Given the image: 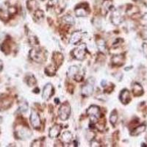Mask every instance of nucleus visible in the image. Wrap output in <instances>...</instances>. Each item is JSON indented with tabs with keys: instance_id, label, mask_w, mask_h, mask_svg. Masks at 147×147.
<instances>
[{
	"instance_id": "1",
	"label": "nucleus",
	"mask_w": 147,
	"mask_h": 147,
	"mask_svg": "<svg viewBox=\"0 0 147 147\" xmlns=\"http://www.w3.org/2000/svg\"><path fill=\"white\" fill-rule=\"evenodd\" d=\"M30 57L37 63H42L47 58V55L44 50L39 49H32L30 52Z\"/></svg>"
},
{
	"instance_id": "2",
	"label": "nucleus",
	"mask_w": 147,
	"mask_h": 147,
	"mask_svg": "<svg viewBox=\"0 0 147 147\" xmlns=\"http://www.w3.org/2000/svg\"><path fill=\"white\" fill-rule=\"evenodd\" d=\"M73 56L74 58L79 60H82L85 59L86 55V45L85 44H82L74 49L72 52Z\"/></svg>"
},
{
	"instance_id": "3",
	"label": "nucleus",
	"mask_w": 147,
	"mask_h": 147,
	"mask_svg": "<svg viewBox=\"0 0 147 147\" xmlns=\"http://www.w3.org/2000/svg\"><path fill=\"white\" fill-rule=\"evenodd\" d=\"M71 114V107L69 103L63 104L58 110L59 117L61 120L66 121L69 119Z\"/></svg>"
},
{
	"instance_id": "4",
	"label": "nucleus",
	"mask_w": 147,
	"mask_h": 147,
	"mask_svg": "<svg viewBox=\"0 0 147 147\" xmlns=\"http://www.w3.org/2000/svg\"><path fill=\"white\" fill-rule=\"evenodd\" d=\"M16 136L18 139L27 140L32 136V132L30 129L26 127H22L18 128L16 132Z\"/></svg>"
},
{
	"instance_id": "5",
	"label": "nucleus",
	"mask_w": 147,
	"mask_h": 147,
	"mask_svg": "<svg viewBox=\"0 0 147 147\" xmlns=\"http://www.w3.org/2000/svg\"><path fill=\"white\" fill-rule=\"evenodd\" d=\"M74 12L77 16L85 17L87 16L89 13V7L88 4L82 3L77 5L74 9Z\"/></svg>"
},
{
	"instance_id": "6",
	"label": "nucleus",
	"mask_w": 147,
	"mask_h": 147,
	"mask_svg": "<svg viewBox=\"0 0 147 147\" xmlns=\"http://www.w3.org/2000/svg\"><path fill=\"white\" fill-rule=\"evenodd\" d=\"M92 80L91 78L88 80L87 82L82 87V90H81L82 92L81 93H82V95L83 96H90L93 94V92H94V80L92 82Z\"/></svg>"
},
{
	"instance_id": "7",
	"label": "nucleus",
	"mask_w": 147,
	"mask_h": 147,
	"mask_svg": "<svg viewBox=\"0 0 147 147\" xmlns=\"http://www.w3.org/2000/svg\"><path fill=\"white\" fill-rule=\"evenodd\" d=\"M54 88L53 85L51 83H48L45 85L43 90V94H42V97L45 100H49L50 99V97L54 94Z\"/></svg>"
},
{
	"instance_id": "8",
	"label": "nucleus",
	"mask_w": 147,
	"mask_h": 147,
	"mask_svg": "<svg viewBox=\"0 0 147 147\" xmlns=\"http://www.w3.org/2000/svg\"><path fill=\"white\" fill-rule=\"evenodd\" d=\"M30 123L35 129H38L40 127V119L38 114L35 110H32L30 115Z\"/></svg>"
},
{
	"instance_id": "9",
	"label": "nucleus",
	"mask_w": 147,
	"mask_h": 147,
	"mask_svg": "<svg viewBox=\"0 0 147 147\" xmlns=\"http://www.w3.org/2000/svg\"><path fill=\"white\" fill-rule=\"evenodd\" d=\"M110 21L114 25H119L123 22V18L119 10H116L113 12L112 15L110 16Z\"/></svg>"
},
{
	"instance_id": "10",
	"label": "nucleus",
	"mask_w": 147,
	"mask_h": 147,
	"mask_svg": "<svg viewBox=\"0 0 147 147\" xmlns=\"http://www.w3.org/2000/svg\"><path fill=\"white\" fill-rule=\"evenodd\" d=\"M86 113L90 117H96L98 119L99 117V114H100V109L96 105H91L89 107Z\"/></svg>"
},
{
	"instance_id": "11",
	"label": "nucleus",
	"mask_w": 147,
	"mask_h": 147,
	"mask_svg": "<svg viewBox=\"0 0 147 147\" xmlns=\"http://www.w3.org/2000/svg\"><path fill=\"white\" fill-rule=\"evenodd\" d=\"M62 129V127H60V125L57 124V125H55L50 128L49 129V136L50 138H56L59 136L60 133V131Z\"/></svg>"
},
{
	"instance_id": "12",
	"label": "nucleus",
	"mask_w": 147,
	"mask_h": 147,
	"mask_svg": "<svg viewBox=\"0 0 147 147\" xmlns=\"http://www.w3.org/2000/svg\"><path fill=\"white\" fill-rule=\"evenodd\" d=\"M120 100L124 105H127V104H128L129 102H130V94H129V91L128 90L124 89V90H123L121 92Z\"/></svg>"
},
{
	"instance_id": "13",
	"label": "nucleus",
	"mask_w": 147,
	"mask_h": 147,
	"mask_svg": "<svg viewBox=\"0 0 147 147\" xmlns=\"http://www.w3.org/2000/svg\"><path fill=\"white\" fill-rule=\"evenodd\" d=\"M132 93L135 96H140L144 94L143 87L138 82H135L132 85Z\"/></svg>"
},
{
	"instance_id": "14",
	"label": "nucleus",
	"mask_w": 147,
	"mask_h": 147,
	"mask_svg": "<svg viewBox=\"0 0 147 147\" xmlns=\"http://www.w3.org/2000/svg\"><path fill=\"white\" fill-rule=\"evenodd\" d=\"M82 38V33L80 31H77V32H74L71 35L70 38V44H78L79 42L80 41L81 39Z\"/></svg>"
},
{
	"instance_id": "15",
	"label": "nucleus",
	"mask_w": 147,
	"mask_h": 147,
	"mask_svg": "<svg viewBox=\"0 0 147 147\" xmlns=\"http://www.w3.org/2000/svg\"><path fill=\"white\" fill-rule=\"evenodd\" d=\"M111 62L114 65H118V66L121 65L124 63V57L121 55H114L112 57Z\"/></svg>"
},
{
	"instance_id": "16",
	"label": "nucleus",
	"mask_w": 147,
	"mask_h": 147,
	"mask_svg": "<svg viewBox=\"0 0 147 147\" xmlns=\"http://www.w3.org/2000/svg\"><path fill=\"white\" fill-rule=\"evenodd\" d=\"M52 60H53L56 67L60 66L62 64L63 60V56L62 55V54L59 53V52H55L53 55Z\"/></svg>"
},
{
	"instance_id": "17",
	"label": "nucleus",
	"mask_w": 147,
	"mask_h": 147,
	"mask_svg": "<svg viewBox=\"0 0 147 147\" xmlns=\"http://www.w3.org/2000/svg\"><path fill=\"white\" fill-rule=\"evenodd\" d=\"M72 134L69 131H65L61 135V140L64 144H69L72 140Z\"/></svg>"
},
{
	"instance_id": "18",
	"label": "nucleus",
	"mask_w": 147,
	"mask_h": 147,
	"mask_svg": "<svg viewBox=\"0 0 147 147\" xmlns=\"http://www.w3.org/2000/svg\"><path fill=\"white\" fill-rule=\"evenodd\" d=\"M79 71H80V69H79V68L77 65H72V66H71L69 68V70H68L67 75H68L69 77H70V78H71V77L74 78V77L78 74Z\"/></svg>"
},
{
	"instance_id": "19",
	"label": "nucleus",
	"mask_w": 147,
	"mask_h": 147,
	"mask_svg": "<svg viewBox=\"0 0 147 147\" xmlns=\"http://www.w3.org/2000/svg\"><path fill=\"white\" fill-rule=\"evenodd\" d=\"M44 18V13L41 10H35L34 13V19L36 22H42Z\"/></svg>"
},
{
	"instance_id": "20",
	"label": "nucleus",
	"mask_w": 147,
	"mask_h": 147,
	"mask_svg": "<svg viewBox=\"0 0 147 147\" xmlns=\"http://www.w3.org/2000/svg\"><path fill=\"white\" fill-rule=\"evenodd\" d=\"M145 130H146V125L142 124V125L138 126V127H136V128L134 129L132 131V133H131V135L133 136H138V135L141 134L142 132H144Z\"/></svg>"
},
{
	"instance_id": "21",
	"label": "nucleus",
	"mask_w": 147,
	"mask_h": 147,
	"mask_svg": "<svg viewBox=\"0 0 147 147\" xmlns=\"http://www.w3.org/2000/svg\"><path fill=\"white\" fill-rule=\"evenodd\" d=\"M112 6V0H103V2H102V9H103V10H105V13H107V12L110 10Z\"/></svg>"
},
{
	"instance_id": "22",
	"label": "nucleus",
	"mask_w": 147,
	"mask_h": 147,
	"mask_svg": "<svg viewBox=\"0 0 147 147\" xmlns=\"http://www.w3.org/2000/svg\"><path fill=\"white\" fill-rule=\"evenodd\" d=\"M97 47L99 48V51L102 52H105L106 50V43L105 40L102 38H99L96 40Z\"/></svg>"
},
{
	"instance_id": "23",
	"label": "nucleus",
	"mask_w": 147,
	"mask_h": 147,
	"mask_svg": "<svg viewBox=\"0 0 147 147\" xmlns=\"http://www.w3.org/2000/svg\"><path fill=\"white\" fill-rule=\"evenodd\" d=\"M62 20L63 21V22H65V24H69V25H74L75 24V20L73 16L70 15H65L63 17Z\"/></svg>"
},
{
	"instance_id": "24",
	"label": "nucleus",
	"mask_w": 147,
	"mask_h": 147,
	"mask_svg": "<svg viewBox=\"0 0 147 147\" xmlns=\"http://www.w3.org/2000/svg\"><path fill=\"white\" fill-rule=\"evenodd\" d=\"M27 7L29 10H34L38 8V3L36 0H27Z\"/></svg>"
},
{
	"instance_id": "25",
	"label": "nucleus",
	"mask_w": 147,
	"mask_h": 147,
	"mask_svg": "<svg viewBox=\"0 0 147 147\" xmlns=\"http://www.w3.org/2000/svg\"><path fill=\"white\" fill-rule=\"evenodd\" d=\"M56 66H53L52 65H49L46 68L45 73L47 74L48 76H54L56 72Z\"/></svg>"
},
{
	"instance_id": "26",
	"label": "nucleus",
	"mask_w": 147,
	"mask_h": 147,
	"mask_svg": "<svg viewBox=\"0 0 147 147\" xmlns=\"http://www.w3.org/2000/svg\"><path fill=\"white\" fill-rule=\"evenodd\" d=\"M118 120V114L117 112L115 111V110H113L111 114H110V121L112 125H115V123L117 122Z\"/></svg>"
},
{
	"instance_id": "27",
	"label": "nucleus",
	"mask_w": 147,
	"mask_h": 147,
	"mask_svg": "<svg viewBox=\"0 0 147 147\" xmlns=\"http://www.w3.org/2000/svg\"><path fill=\"white\" fill-rule=\"evenodd\" d=\"M37 81L35 77L32 74H29L27 77V83L29 86H33L36 84Z\"/></svg>"
},
{
	"instance_id": "28",
	"label": "nucleus",
	"mask_w": 147,
	"mask_h": 147,
	"mask_svg": "<svg viewBox=\"0 0 147 147\" xmlns=\"http://www.w3.org/2000/svg\"><path fill=\"white\" fill-rule=\"evenodd\" d=\"M29 43H30V45L36 46L39 44V41L38 40L36 37L35 36H31L29 38Z\"/></svg>"
},
{
	"instance_id": "29",
	"label": "nucleus",
	"mask_w": 147,
	"mask_h": 147,
	"mask_svg": "<svg viewBox=\"0 0 147 147\" xmlns=\"http://www.w3.org/2000/svg\"><path fill=\"white\" fill-rule=\"evenodd\" d=\"M7 13L10 14V15H13L17 12L16 7H14V6H10V7L7 8Z\"/></svg>"
},
{
	"instance_id": "30",
	"label": "nucleus",
	"mask_w": 147,
	"mask_h": 147,
	"mask_svg": "<svg viewBox=\"0 0 147 147\" xmlns=\"http://www.w3.org/2000/svg\"><path fill=\"white\" fill-rule=\"evenodd\" d=\"M140 37L142 38L144 40H147V29L143 30L140 32Z\"/></svg>"
},
{
	"instance_id": "31",
	"label": "nucleus",
	"mask_w": 147,
	"mask_h": 147,
	"mask_svg": "<svg viewBox=\"0 0 147 147\" xmlns=\"http://www.w3.org/2000/svg\"><path fill=\"white\" fill-rule=\"evenodd\" d=\"M59 0H49V1L48 5L50 6V7H54V6H56L58 4Z\"/></svg>"
},
{
	"instance_id": "32",
	"label": "nucleus",
	"mask_w": 147,
	"mask_h": 147,
	"mask_svg": "<svg viewBox=\"0 0 147 147\" xmlns=\"http://www.w3.org/2000/svg\"><path fill=\"white\" fill-rule=\"evenodd\" d=\"M41 142H40V140H35L34 142H32V146H41Z\"/></svg>"
},
{
	"instance_id": "33",
	"label": "nucleus",
	"mask_w": 147,
	"mask_h": 147,
	"mask_svg": "<svg viewBox=\"0 0 147 147\" xmlns=\"http://www.w3.org/2000/svg\"><path fill=\"white\" fill-rule=\"evenodd\" d=\"M90 146H100L99 143L98 142V141H96V140H94L91 141V144H90Z\"/></svg>"
},
{
	"instance_id": "34",
	"label": "nucleus",
	"mask_w": 147,
	"mask_h": 147,
	"mask_svg": "<svg viewBox=\"0 0 147 147\" xmlns=\"http://www.w3.org/2000/svg\"><path fill=\"white\" fill-rule=\"evenodd\" d=\"M143 49H144V53L146 57H147V44H143Z\"/></svg>"
},
{
	"instance_id": "35",
	"label": "nucleus",
	"mask_w": 147,
	"mask_h": 147,
	"mask_svg": "<svg viewBox=\"0 0 147 147\" xmlns=\"http://www.w3.org/2000/svg\"><path fill=\"white\" fill-rule=\"evenodd\" d=\"M143 19H144V20H145V21H147V13H146V14H144V16H143Z\"/></svg>"
},
{
	"instance_id": "36",
	"label": "nucleus",
	"mask_w": 147,
	"mask_h": 147,
	"mask_svg": "<svg viewBox=\"0 0 147 147\" xmlns=\"http://www.w3.org/2000/svg\"><path fill=\"white\" fill-rule=\"evenodd\" d=\"M2 61L0 60V71H2Z\"/></svg>"
},
{
	"instance_id": "37",
	"label": "nucleus",
	"mask_w": 147,
	"mask_h": 147,
	"mask_svg": "<svg viewBox=\"0 0 147 147\" xmlns=\"http://www.w3.org/2000/svg\"><path fill=\"white\" fill-rule=\"evenodd\" d=\"M2 119L1 117H0V124L2 123Z\"/></svg>"
},
{
	"instance_id": "38",
	"label": "nucleus",
	"mask_w": 147,
	"mask_h": 147,
	"mask_svg": "<svg viewBox=\"0 0 147 147\" xmlns=\"http://www.w3.org/2000/svg\"><path fill=\"white\" fill-rule=\"evenodd\" d=\"M136 1H143V0H136Z\"/></svg>"
}]
</instances>
